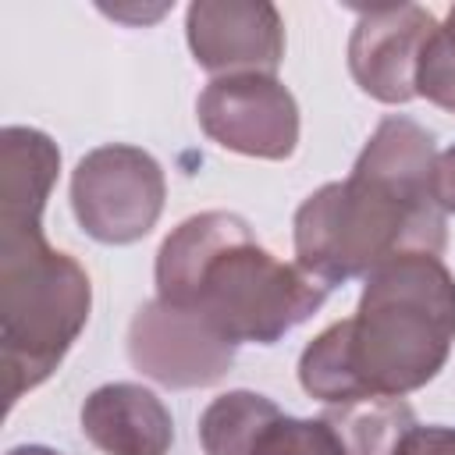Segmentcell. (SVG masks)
<instances>
[{
	"label": "cell",
	"mask_w": 455,
	"mask_h": 455,
	"mask_svg": "<svg viewBox=\"0 0 455 455\" xmlns=\"http://www.w3.org/2000/svg\"><path fill=\"white\" fill-rule=\"evenodd\" d=\"M57 171L60 149L46 132L25 124L0 132V352L7 405L60 366L89 323V274L43 238V210Z\"/></svg>",
	"instance_id": "cell-1"
},
{
	"label": "cell",
	"mask_w": 455,
	"mask_h": 455,
	"mask_svg": "<svg viewBox=\"0 0 455 455\" xmlns=\"http://www.w3.org/2000/svg\"><path fill=\"white\" fill-rule=\"evenodd\" d=\"M395 455H455V427H412Z\"/></svg>",
	"instance_id": "cell-15"
},
{
	"label": "cell",
	"mask_w": 455,
	"mask_h": 455,
	"mask_svg": "<svg viewBox=\"0 0 455 455\" xmlns=\"http://www.w3.org/2000/svg\"><path fill=\"white\" fill-rule=\"evenodd\" d=\"M185 36L213 78L274 75L284 60V21L267 0H196L185 11Z\"/></svg>",
	"instance_id": "cell-8"
},
{
	"label": "cell",
	"mask_w": 455,
	"mask_h": 455,
	"mask_svg": "<svg viewBox=\"0 0 455 455\" xmlns=\"http://www.w3.org/2000/svg\"><path fill=\"white\" fill-rule=\"evenodd\" d=\"M82 434L103 455H167L174 419L149 387L114 380L82 402Z\"/></svg>",
	"instance_id": "cell-10"
},
{
	"label": "cell",
	"mask_w": 455,
	"mask_h": 455,
	"mask_svg": "<svg viewBox=\"0 0 455 455\" xmlns=\"http://www.w3.org/2000/svg\"><path fill=\"white\" fill-rule=\"evenodd\" d=\"M7 455H60V451H53V448H46V444H18V448H11Z\"/></svg>",
	"instance_id": "cell-17"
},
{
	"label": "cell",
	"mask_w": 455,
	"mask_h": 455,
	"mask_svg": "<svg viewBox=\"0 0 455 455\" xmlns=\"http://www.w3.org/2000/svg\"><path fill=\"white\" fill-rule=\"evenodd\" d=\"M455 345V274L441 256H398L377 267L348 320L320 331L299 355L306 395L341 405L402 398L430 384Z\"/></svg>",
	"instance_id": "cell-3"
},
{
	"label": "cell",
	"mask_w": 455,
	"mask_h": 455,
	"mask_svg": "<svg viewBox=\"0 0 455 455\" xmlns=\"http://www.w3.org/2000/svg\"><path fill=\"white\" fill-rule=\"evenodd\" d=\"M167 196L164 167L139 146L110 142L89 149L71 174L78 228L103 245H132L153 231Z\"/></svg>",
	"instance_id": "cell-5"
},
{
	"label": "cell",
	"mask_w": 455,
	"mask_h": 455,
	"mask_svg": "<svg viewBox=\"0 0 455 455\" xmlns=\"http://www.w3.org/2000/svg\"><path fill=\"white\" fill-rule=\"evenodd\" d=\"M323 419L334 427L345 455H395L398 441L416 427L412 405L387 395L327 405Z\"/></svg>",
	"instance_id": "cell-11"
},
{
	"label": "cell",
	"mask_w": 455,
	"mask_h": 455,
	"mask_svg": "<svg viewBox=\"0 0 455 455\" xmlns=\"http://www.w3.org/2000/svg\"><path fill=\"white\" fill-rule=\"evenodd\" d=\"M277 405L256 391L217 395L199 416V444L206 455H249V444L263 419Z\"/></svg>",
	"instance_id": "cell-12"
},
{
	"label": "cell",
	"mask_w": 455,
	"mask_h": 455,
	"mask_svg": "<svg viewBox=\"0 0 455 455\" xmlns=\"http://www.w3.org/2000/svg\"><path fill=\"white\" fill-rule=\"evenodd\" d=\"M199 128L231 153L288 160L299 146V103L277 75L213 78L196 103Z\"/></svg>",
	"instance_id": "cell-6"
},
{
	"label": "cell",
	"mask_w": 455,
	"mask_h": 455,
	"mask_svg": "<svg viewBox=\"0 0 455 455\" xmlns=\"http://www.w3.org/2000/svg\"><path fill=\"white\" fill-rule=\"evenodd\" d=\"M235 341L192 309H178L164 299L139 306L128 327L132 366L164 387H206L235 366Z\"/></svg>",
	"instance_id": "cell-7"
},
{
	"label": "cell",
	"mask_w": 455,
	"mask_h": 455,
	"mask_svg": "<svg viewBox=\"0 0 455 455\" xmlns=\"http://www.w3.org/2000/svg\"><path fill=\"white\" fill-rule=\"evenodd\" d=\"M416 96L455 114V7L448 11L444 25H437L423 43L416 68Z\"/></svg>",
	"instance_id": "cell-14"
},
{
	"label": "cell",
	"mask_w": 455,
	"mask_h": 455,
	"mask_svg": "<svg viewBox=\"0 0 455 455\" xmlns=\"http://www.w3.org/2000/svg\"><path fill=\"white\" fill-rule=\"evenodd\" d=\"M249 455H345V448L323 416L295 419L274 409L256 430Z\"/></svg>",
	"instance_id": "cell-13"
},
{
	"label": "cell",
	"mask_w": 455,
	"mask_h": 455,
	"mask_svg": "<svg viewBox=\"0 0 455 455\" xmlns=\"http://www.w3.org/2000/svg\"><path fill=\"white\" fill-rule=\"evenodd\" d=\"M434 28V14L419 4L359 11L348 36V71L355 85L380 103L416 100V68Z\"/></svg>",
	"instance_id": "cell-9"
},
{
	"label": "cell",
	"mask_w": 455,
	"mask_h": 455,
	"mask_svg": "<svg viewBox=\"0 0 455 455\" xmlns=\"http://www.w3.org/2000/svg\"><path fill=\"white\" fill-rule=\"evenodd\" d=\"M434 160V135L423 124L384 117L352 174L320 185L295 210V263L334 288L398 256H441L448 224L430 192Z\"/></svg>",
	"instance_id": "cell-2"
},
{
	"label": "cell",
	"mask_w": 455,
	"mask_h": 455,
	"mask_svg": "<svg viewBox=\"0 0 455 455\" xmlns=\"http://www.w3.org/2000/svg\"><path fill=\"white\" fill-rule=\"evenodd\" d=\"M430 192L434 203L444 213H455V146H448L444 153H437L434 160V178H430Z\"/></svg>",
	"instance_id": "cell-16"
},
{
	"label": "cell",
	"mask_w": 455,
	"mask_h": 455,
	"mask_svg": "<svg viewBox=\"0 0 455 455\" xmlns=\"http://www.w3.org/2000/svg\"><path fill=\"white\" fill-rule=\"evenodd\" d=\"M327 295L323 281L277 259L228 210L181 220L156 252V299L199 313L235 345H274Z\"/></svg>",
	"instance_id": "cell-4"
}]
</instances>
